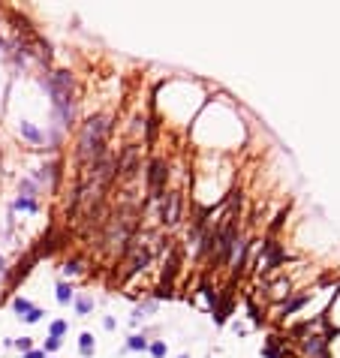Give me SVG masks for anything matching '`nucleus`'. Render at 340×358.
<instances>
[{"label": "nucleus", "instance_id": "f257e3e1", "mask_svg": "<svg viewBox=\"0 0 340 358\" xmlns=\"http://www.w3.org/2000/svg\"><path fill=\"white\" fill-rule=\"evenodd\" d=\"M105 133H109V120L105 118H91L81 130V139H79V154L84 159H102L105 154Z\"/></svg>", "mask_w": 340, "mask_h": 358}, {"label": "nucleus", "instance_id": "f03ea898", "mask_svg": "<svg viewBox=\"0 0 340 358\" xmlns=\"http://www.w3.org/2000/svg\"><path fill=\"white\" fill-rule=\"evenodd\" d=\"M163 181H166V163H163V159H154V163L148 166V184H151L154 196H160V190H163Z\"/></svg>", "mask_w": 340, "mask_h": 358}, {"label": "nucleus", "instance_id": "7ed1b4c3", "mask_svg": "<svg viewBox=\"0 0 340 358\" xmlns=\"http://www.w3.org/2000/svg\"><path fill=\"white\" fill-rule=\"evenodd\" d=\"M217 244H220V262H229V259H232V250H235V229L226 226V229L220 232Z\"/></svg>", "mask_w": 340, "mask_h": 358}, {"label": "nucleus", "instance_id": "20e7f679", "mask_svg": "<svg viewBox=\"0 0 340 358\" xmlns=\"http://www.w3.org/2000/svg\"><path fill=\"white\" fill-rule=\"evenodd\" d=\"M151 262V250L148 247H136V256H133V262H130V268H127V277H133V274H139V271H145V265Z\"/></svg>", "mask_w": 340, "mask_h": 358}, {"label": "nucleus", "instance_id": "39448f33", "mask_svg": "<svg viewBox=\"0 0 340 358\" xmlns=\"http://www.w3.org/2000/svg\"><path fill=\"white\" fill-rule=\"evenodd\" d=\"M229 304H232V292H226V295L220 298V304L214 307V322H217V325H223V322H226V316H229Z\"/></svg>", "mask_w": 340, "mask_h": 358}, {"label": "nucleus", "instance_id": "423d86ee", "mask_svg": "<svg viewBox=\"0 0 340 358\" xmlns=\"http://www.w3.org/2000/svg\"><path fill=\"white\" fill-rule=\"evenodd\" d=\"M304 349H307L310 355H325V340L322 337H307L304 340Z\"/></svg>", "mask_w": 340, "mask_h": 358}, {"label": "nucleus", "instance_id": "0eeeda50", "mask_svg": "<svg viewBox=\"0 0 340 358\" xmlns=\"http://www.w3.org/2000/svg\"><path fill=\"white\" fill-rule=\"evenodd\" d=\"M21 136L30 139V141H42V133L37 127H30V123H21Z\"/></svg>", "mask_w": 340, "mask_h": 358}, {"label": "nucleus", "instance_id": "6e6552de", "mask_svg": "<svg viewBox=\"0 0 340 358\" xmlns=\"http://www.w3.org/2000/svg\"><path fill=\"white\" fill-rule=\"evenodd\" d=\"M12 307H15V310H19L21 316H27V313L33 310V304H30L27 298H15V301H12Z\"/></svg>", "mask_w": 340, "mask_h": 358}, {"label": "nucleus", "instance_id": "1a4fd4ad", "mask_svg": "<svg viewBox=\"0 0 340 358\" xmlns=\"http://www.w3.org/2000/svg\"><path fill=\"white\" fill-rule=\"evenodd\" d=\"M58 301L66 304V301H73V289H69L66 283H58Z\"/></svg>", "mask_w": 340, "mask_h": 358}, {"label": "nucleus", "instance_id": "9d476101", "mask_svg": "<svg viewBox=\"0 0 340 358\" xmlns=\"http://www.w3.org/2000/svg\"><path fill=\"white\" fill-rule=\"evenodd\" d=\"M79 346H81V355H91V352H94V337H91V334H81Z\"/></svg>", "mask_w": 340, "mask_h": 358}, {"label": "nucleus", "instance_id": "9b49d317", "mask_svg": "<svg viewBox=\"0 0 340 358\" xmlns=\"http://www.w3.org/2000/svg\"><path fill=\"white\" fill-rule=\"evenodd\" d=\"M127 349H148V340L145 337H141V334H136V337H130V343H127Z\"/></svg>", "mask_w": 340, "mask_h": 358}, {"label": "nucleus", "instance_id": "f8f14e48", "mask_svg": "<svg viewBox=\"0 0 340 358\" xmlns=\"http://www.w3.org/2000/svg\"><path fill=\"white\" fill-rule=\"evenodd\" d=\"M172 292H175V289H172V283H160V286H157V292H154V298H172Z\"/></svg>", "mask_w": 340, "mask_h": 358}, {"label": "nucleus", "instance_id": "ddd939ff", "mask_svg": "<svg viewBox=\"0 0 340 358\" xmlns=\"http://www.w3.org/2000/svg\"><path fill=\"white\" fill-rule=\"evenodd\" d=\"M48 331H51V337H58V340H60V337H63V331H66V322H63V319L51 322V328H48Z\"/></svg>", "mask_w": 340, "mask_h": 358}, {"label": "nucleus", "instance_id": "4468645a", "mask_svg": "<svg viewBox=\"0 0 340 358\" xmlns=\"http://www.w3.org/2000/svg\"><path fill=\"white\" fill-rule=\"evenodd\" d=\"M15 208H21V211H37V202H33V199H27V196H21V199L15 202Z\"/></svg>", "mask_w": 340, "mask_h": 358}, {"label": "nucleus", "instance_id": "2eb2a0df", "mask_svg": "<svg viewBox=\"0 0 340 358\" xmlns=\"http://www.w3.org/2000/svg\"><path fill=\"white\" fill-rule=\"evenodd\" d=\"M79 271H81V262L79 259H73V262L63 265V274H79Z\"/></svg>", "mask_w": 340, "mask_h": 358}, {"label": "nucleus", "instance_id": "dca6fc26", "mask_svg": "<svg viewBox=\"0 0 340 358\" xmlns=\"http://www.w3.org/2000/svg\"><path fill=\"white\" fill-rule=\"evenodd\" d=\"M151 355L154 358H163L166 355V343H151Z\"/></svg>", "mask_w": 340, "mask_h": 358}, {"label": "nucleus", "instance_id": "f3484780", "mask_svg": "<svg viewBox=\"0 0 340 358\" xmlns=\"http://www.w3.org/2000/svg\"><path fill=\"white\" fill-rule=\"evenodd\" d=\"M76 307H79V313H87V310H91V298H84V295H81V298L76 301Z\"/></svg>", "mask_w": 340, "mask_h": 358}, {"label": "nucleus", "instance_id": "a211bd4d", "mask_svg": "<svg viewBox=\"0 0 340 358\" xmlns=\"http://www.w3.org/2000/svg\"><path fill=\"white\" fill-rule=\"evenodd\" d=\"M304 301H307V295H301V298H295V301L289 304V307H286V316H289V313H295V310L301 307V304H304Z\"/></svg>", "mask_w": 340, "mask_h": 358}, {"label": "nucleus", "instance_id": "6ab92c4d", "mask_svg": "<svg viewBox=\"0 0 340 358\" xmlns=\"http://www.w3.org/2000/svg\"><path fill=\"white\" fill-rule=\"evenodd\" d=\"M45 349H48V352L60 349V340H58V337H48V340H45Z\"/></svg>", "mask_w": 340, "mask_h": 358}, {"label": "nucleus", "instance_id": "aec40b11", "mask_svg": "<svg viewBox=\"0 0 340 358\" xmlns=\"http://www.w3.org/2000/svg\"><path fill=\"white\" fill-rule=\"evenodd\" d=\"M15 346H19L21 352H30V337H21V340H15Z\"/></svg>", "mask_w": 340, "mask_h": 358}, {"label": "nucleus", "instance_id": "412c9836", "mask_svg": "<svg viewBox=\"0 0 340 358\" xmlns=\"http://www.w3.org/2000/svg\"><path fill=\"white\" fill-rule=\"evenodd\" d=\"M40 316H42V310H40V307H33V310L24 316V319H27V322H40Z\"/></svg>", "mask_w": 340, "mask_h": 358}, {"label": "nucleus", "instance_id": "4be33fe9", "mask_svg": "<svg viewBox=\"0 0 340 358\" xmlns=\"http://www.w3.org/2000/svg\"><path fill=\"white\" fill-rule=\"evenodd\" d=\"M283 220H286V211H280V214H277V220L271 223V232H277V229L283 226Z\"/></svg>", "mask_w": 340, "mask_h": 358}, {"label": "nucleus", "instance_id": "5701e85b", "mask_svg": "<svg viewBox=\"0 0 340 358\" xmlns=\"http://www.w3.org/2000/svg\"><path fill=\"white\" fill-rule=\"evenodd\" d=\"M24 358H45V352H40V349H30V352H24Z\"/></svg>", "mask_w": 340, "mask_h": 358}]
</instances>
